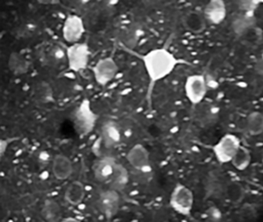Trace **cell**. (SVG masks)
Wrapping results in <instances>:
<instances>
[{
	"label": "cell",
	"instance_id": "11",
	"mask_svg": "<svg viewBox=\"0 0 263 222\" xmlns=\"http://www.w3.org/2000/svg\"><path fill=\"white\" fill-rule=\"evenodd\" d=\"M256 16L255 12H242L237 14L232 18L231 26L232 31L238 36H245L256 27Z\"/></svg>",
	"mask_w": 263,
	"mask_h": 222
},
{
	"label": "cell",
	"instance_id": "3",
	"mask_svg": "<svg viewBox=\"0 0 263 222\" xmlns=\"http://www.w3.org/2000/svg\"><path fill=\"white\" fill-rule=\"evenodd\" d=\"M98 116L92 109L90 100H84L80 103L73 114V124L80 136H86L95 129Z\"/></svg>",
	"mask_w": 263,
	"mask_h": 222
},
{
	"label": "cell",
	"instance_id": "28",
	"mask_svg": "<svg viewBox=\"0 0 263 222\" xmlns=\"http://www.w3.org/2000/svg\"><path fill=\"white\" fill-rule=\"evenodd\" d=\"M61 222H81V220H78L76 217H65V218H63V220H61Z\"/></svg>",
	"mask_w": 263,
	"mask_h": 222
},
{
	"label": "cell",
	"instance_id": "25",
	"mask_svg": "<svg viewBox=\"0 0 263 222\" xmlns=\"http://www.w3.org/2000/svg\"><path fill=\"white\" fill-rule=\"evenodd\" d=\"M251 161H252V155H251L250 151L246 146L241 145L231 163L237 171H243L249 168Z\"/></svg>",
	"mask_w": 263,
	"mask_h": 222
},
{
	"label": "cell",
	"instance_id": "12",
	"mask_svg": "<svg viewBox=\"0 0 263 222\" xmlns=\"http://www.w3.org/2000/svg\"><path fill=\"white\" fill-rule=\"evenodd\" d=\"M202 13L209 24H221L227 16L226 3L222 0H211L204 6Z\"/></svg>",
	"mask_w": 263,
	"mask_h": 222
},
{
	"label": "cell",
	"instance_id": "17",
	"mask_svg": "<svg viewBox=\"0 0 263 222\" xmlns=\"http://www.w3.org/2000/svg\"><path fill=\"white\" fill-rule=\"evenodd\" d=\"M128 181L129 173L127 168H124L121 163H117L114 168L113 173L107 182L110 189L119 192L127 187Z\"/></svg>",
	"mask_w": 263,
	"mask_h": 222
},
{
	"label": "cell",
	"instance_id": "14",
	"mask_svg": "<svg viewBox=\"0 0 263 222\" xmlns=\"http://www.w3.org/2000/svg\"><path fill=\"white\" fill-rule=\"evenodd\" d=\"M52 171L53 175L58 180H67L73 174V163L67 156L58 154L53 158Z\"/></svg>",
	"mask_w": 263,
	"mask_h": 222
},
{
	"label": "cell",
	"instance_id": "27",
	"mask_svg": "<svg viewBox=\"0 0 263 222\" xmlns=\"http://www.w3.org/2000/svg\"><path fill=\"white\" fill-rule=\"evenodd\" d=\"M254 69L258 75L263 76V52L257 57L254 64Z\"/></svg>",
	"mask_w": 263,
	"mask_h": 222
},
{
	"label": "cell",
	"instance_id": "19",
	"mask_svg": "<svg viewBox=\"0 0 263 222\" xmlns=\"http://www.w3.org/2000/svg\"><path fill=\"white\" fill-rule=\"evenodd\" d=\"M86 191L84 183L79 180L71 182L65 191L66 200L73 206H78L82 203L85 197Z\"/></svg>",
	"mask_w": 263,
	"mask_h": 222
},
{
	"label": "cell",
	"instance_id": "23",
	"mask_svg": "<svg viewBox=\"0 0 263 222\" xmlns=\"http://www.w3.org/2000/svg\"><path fill=\"white\" fill-rule=\"evenodd\" d=\"M246 129L250 135L258 136L263 134V114L252 111L246 118Z\"/></svg>",
	"mask_w": 263,
	"mask_h": 222
},
{
	"label": "cell",
	"instance_id": "6",
	"mask_svg": "<svg viewBox=\"0 0 263 222\" xmlns=\"http://www.w3.org/2000/svg\"><path fill=\"white\" fill-rule=\"evenodd\" d=\"M207 82L201 74H192L184 83V94L192 104L198 105L205 98L207 94Z\"/></svg>",
	"mask_w": 263,
	"mask_h": 222
},
{
	"label": "cell",
	"instance_id": "4",
	"mask_svg": "<svg viewBox=\"0 0 263 222\" xmlns=\"http://www.w3.org/2000/svg\"><path fill=\"white\" fill-rule=\"evenodd\" d=\"M241 146L239 137L233 134H226L212 146V152L218 163H231Z\"/></svg>",
	"mask_w": 263,
	"mask_h": 222
},
{
	"label": "cell",
	"instance_id": "13",
	"mask_svg": "<svg viewBox=\"0 0 263 222\" xmlns=\"http://www.w3.org/2000/svg\"><path fill=\"white\" fill-rule=\"evenodd\" d=\"M121 129L116 122L107 120L103 123L101 128L100 141L107 149L116 146L121 141Z\"/></svg>",
	"mask_w": 263,
	"mask_h": 222
},
{
	"label": "cell",
	"instance_id": "5",
	"mask_svg": "<svg viewBox=\"0 0 263 222\" xmlns=\"http://www.w3.org/2000/svg\"><path fill=\"white\" fill-rule=\"evenodd\" d=\"M67 64L73 72H78L87 69L90 60V49L86 43H75L67 49Z\"/></svg>",
	"mask_w": 263,
	"mask_h": 222
},
{
	"label": "cell",
	"instance_id": "18",
	"mask_svg": "<svg viewBox=\"0 0 263 222\" xmlns=\"http://www.w3.org/2000/svg\"><path fill=\"white\" fill-rule=\"evenodd\" d=\"M143 29L137 23H132L121 31V40L129 49H134L138 45L142 35Z\"/></svg>",
	"mask_w": 263,
	"mask_h": 222
},
{
	"label": "cell",
	"instance_id": "16",
	"mask_svg": "<svg viewBox=\"0 0 263 222\" xmlns=\"http://www.w3.org/2000/svg\"><path fill=\"white\" fill-rule=\"evenodd\" d=\"M182 23L184 27L193 34H200L204 32L207 25L203 13L196 10L187 12L183 16Z\"/></svg>",
	"mask_w": 263,
	"mask_h": 222
},
{
	"label": "cell",
	"instance_id": "24",
	"mask_svg": "<svg viewBox=\"0 0 263 222\" xmlns=\"http://www.w3.org/2000/svg\"><path fill=\"white\" fill-rule=\"evenodd\" d=\"M42 215L47 222H61L62 211L61 207L54 200H47L42 209Z\"/></svg>",
	"mask_w": 263,
	"mask_h": 222
},
{
	"label": "cell",
	"instance_id": "21",
	"mask_svg": "<svg viewBox=\"0 0 263 222\" xmlns=\"http://www.w3.org/2000/svg\"><path fill=\"white\" fill-rule=\"evenodd\" d=\"M224 195L229 203L235 205H239L246 197V190L238 182H230L224 188Z\"/></svg>",
	"mask_w": 263,
	"mask_h": 222
},
{
	"label": "cell",
	"instance_id": "20",
	"mask_svg": "<svg viewBox=\"0 0 263 222\" xmlns=\"http://www.w3.org/2000/svg\"><path fill=\"white\" fill-rule=\"evenodd\" d=\"M30 63L23 54L13 52L8 60V67L12 73L16 76L24 75L30 69Z\"/></svg>",
	"mask_w": 263,
	"mask_h": 222
},
{
	"label": "cell",
	"instance_id": "10",
	"mask_svg": "<svg viewBox=\"0 0 263 222\" xmlns=\"http://www.w3.org/2000/svg\"><path fill=\"white\" fill-rule=\"evenodd\" d=\"M129 164L137 171H147L151 169L150 154L141 143L134 145L126 156Z\"/></svg>",
	"mask_w": 263,
	"mask_h": 222
},
{
	"label": "cell",
	"instance_id": "1",
	"mask_svg": "<svg viewBox=\"0 0 263 222\" xmlns=\"http://www.w3.org/2000/svg\"><path fill=\"white\" fill-rule=\"evenodd\" d=\"M142 60L146 72L154 83L168 77L178 64L175 55L164 48L149 51L143 55Z\"/></svg>",
	"mask_w": 263,
	"mask_h": 222
},
{
	"label": "cell",
	"instance_id": "8",
	"mask_svg": "<svg viewBox=\"0 0 263 222\" xmlns=\"http://www.w3.org/2000/svg\"><path fill=\"white\" fill-rule=\"evenodd\" d=\"M85 26L82 18L78 15H70L66 18L63 26V37L67 43H79L85 32Z\"/></svg>",
	"mask_w": 263,
	"mask_h": 222
},
{
	"label": "cell",
	"instance_id": "7",
	"mask_svg": "<svg viewBox=\"0 0 263 222\" xmlns=\"http://www.w3.org/2000/svg\"><path fill=\"white\" fill-rule=\"evenodd\" d=\"M119 67L112 57H106L97 62L92 69L95 81L101 86L112 81L118 74Z\"/></svg>",
	"mask_w": 263,
	"mask_h": 222
},
{
	"label": "cell",
	"instance_id": "15",
	"mask_svg": "<svg viewBox=\"0 0 263 222\" xmlns=\"http://www.w3.org/2000/svg\"><path fill=\"white\" fill-rule=\"evenodd\" d=\"M117 163L116 160L110 156H104L100 158L93 168L95 178L100 182H108Z\"/></svg>",
	"mask_w": 263,
	"mask_h": 222
},
{
	"label": "cell",
	"instance_id": "22",
	"mask_svg": "<svg viewBox=\"0 0 263 222\" xmlns=\"http://www.w3.org/2000/svg\"><path fill=\"white\" fill-rule=\"evenodd\" d=\"M33 96L37 103L47 104L53 100V89L47 82H39L33 87Z\"/></svg>",
	"mask_w": 263,
	"mask_h": 222
},
{
	"label": "cell",
	"instance_id": "2",
	"mask_svg": "<svg viewBox=\"0 0 263 222\" xmlns=\"http://www.w3.org/2000/svg\"><path fill=\"white\" fill-rule=\"evenodd\" d=\"M195 203L193 191L183 183H177L172 190L169 199L171 208L178 214L189 217Z\"/></svg>",
	"mask_w": 263,
	"mask_h": 222
},
{
	"label": "cell",
	"instance_id": "26",
	"mask_svg": "<svg viewBox=\"0 0 263 222\" xmlns=\"http://www.w3.org/2000/svg\"><path fill=\"white\" fill-rule=\"evenodd\" d=\"M260 2L258 1H241L238 3L240 11L242 12H255Z\"/></svg>",
	"mask_w": 263,
	"mask_h": 222
},
{
	"label": "cell",
	"instance_id": "9",
	"mask_svg": "<svg viewBox=\"0 0 263 222\" xmlns=\"http://www.w3.org/2000/svg\"><path fill=\"white\" fill-rule=\"evenodd\" d=\"M98 208L107 218H112L119 211L121 198L119 193L114 190H107L100 194Z\"/></svg>",
	"mask_w": 263,
	"mask_h": 222
}]
</instances>
